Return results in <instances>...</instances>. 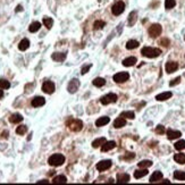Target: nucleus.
<instances>
[{
  "label": "nucleus",
  "instance_id": "48",
  "mask_svg": "<svg viewBox=\"0 0 185 185\" xmlns=\"http://www.w3.org/2000/svg\"><path fill=\"white\" fill-rule=\"evenodd\" d=\"M163 183H165V184H169V183H170V182H169V181H168V180H165V181H164V182H163Z\"/></svg>",
  "mask_w": 185,
  "mask_h": 185
},
{
  "label": "nucleus",
  "instance_id": "35",
  "mask_svg": "<svg viewBox=\"0 0 185 185\" xmlns=\"http://www.w3.org/2000/svg\"><path fill=\"white\" fill-rule=\"evenodd\" d=\"M43 24H44V26H46L47 29H51V27H52V24H54V20L51 18H49V17H44V18H43Z\"/></svg>",
  "mask_w": 185,
  "mask_h": 185
},
{
  "label": "nucleus",
  "instance_id": "40",
  "mask_svg": "<svg viewBox=\"0 0 185 185\" xmlns=\"http://www.w3.org/2000/svg\"><path fill=\"white\" fill-rule=\"evenodd\" d=\"M135 20H136V13L135 12H133V13H131L130 15V20H129V24H130L131 26L135 23Z\"/></svg>",
  "mask_w": 185,
  "mask_h": 185
},
{
  "label": "nucleus",
  "instance_id": "3",
  "mask_svg": "<svg viewBox=\"0 0 185 185\" xmlns=\"http://www.w3.org/2000/svg\"><path fill=\"white\" fill-rule=\"evenodd\" d=\"M66 125L68 126V129L73 132H80V131L83 129V123L78 119H74V118H69L67 122H66Z\"/></svg>",
  "mask_w": 185,
  "mask_h": 185
},
{
  "label": "nucleus",
  "instance_id": "4",
  "mask_svg": "<svg viewBox=\"0 0 185 185\" xmlns=\"http://www.w3.org/2000/svg\"><path fill=\"white\" fill-rule=\"evenodd\" d=\"M148 32H149V35L151 37H157L161 34L163 27H161L160 24H152V25L149 27Z\"/></svg>",
  "mask_w": 185,
  "mask_h": 185
},
{
  "label": "nucleus",
  "instance_id": "33",
  "mask_svg": "<svg viewBox=\"0 0 185 185\" xmlns=\"http://www.w3.org/2000/svg\"><path fill=\"white\" fill-rule=\"evenodd\" d=\"M152 166V161L151 160H142L139 163V167L140 168H149Z\"/></svg>",
  "mask_w": 185,
  "mask_h": 185
},
{
  "label": "nucleus",
  "instance_id": "1",
  "mask_svg": "<svg viewBox=\"0 0 185 185\" xmlns=\"http://www.w3.org/2000/svg\"><path fill=\"white\" fill-rule=\"evenodd\" d=\"M65 163V157L60 153H55L52 154L49 159H48V164L50 166H54V167H58V166H61L63 164Z\"/></svg>",
  "mask_w": 185,
  "mask_h": 185
},
{
  "label": "nucleus",
  "instance_id": "2",
  "mask_svg": "<svg viewBox=\"0 0 185 185\" xmlns=\"http://www.w3.org/2000/svg\"><path fill=\"white\" fill-rule=\"evenodd\" d=\"M141 54L147 57V58H156L158 56H160L161 54V50L160 49H157V48H151V47H144L141 51Z\"/></svg>",
  "mask_w": 185,
  "mask_h": 185
},
{
  "label": "nucleus",
  "instance_id": "26",
  "mask_svg": "<svg viewBox=\"0 0 185 185\" xmlns=\"http://www.w3.org/2000/svg\"><path fill=\"white\" fill-rule=\"evenodd\" d=\"M105 84H106V80L102 78V77H97V78L93 80V85L97 86V88H101Z\"/></svg>",
  "mask_w": 185,
  "mask_h": 185
},
{
  "label": "nucleus",
  "instance_id": "44",
  "mask_svg": "<svg viewBox=\"0 0 185 185\" xmlns=\"http://www.w3.org/2000/svg\"><path fill=\"white\" fill-rule=\"evenodd\" d=\"M160 44L164 46V47H168V46H169V40H168V39H163V40H160Z\"/></svg>",
  "mask_w": 185,
  "mask_h": 185
},
{
  "label": "nucleus",
  "instance_id": "8",
  "mask_svg": "<svg viewBox=\"0 0 185 185\" xmlns=\"http://www.w3.org/2000/svg\"><path fill=\"white\" fill-rule=\"evenodd\" d=\"M55 84L51 82V81H46L42 85V91L47 94H51V93L55 92Z\"/></svg>",
  "mask_w": 185,
  "mask_h": 185
},
{
  "label": "nucleus",
  "instance_id": "16",
  "mask_svg": "<svg viewBox=\"0 0 185 185\" xmlns=\"http://www.w3.org/2000/svg\"><path fill=\"white\" fill-rule=\"evenodd\" d=\"M131 180L129 174H118L117 175V183L122 184V183H129Z\"/></svg>",
  "mask_w": 185,
  "mask_h": 185
},
{
  "label": "nucleus",
  "instance_id": "34",
  "mask_svg": "<svg viewBox=\"0 0 185 185\" xmlns=\"http://www.w3.org/2000/svg\"><path fill=\"white\" fill-rule=\"evenodd\" d=\"M120 116H122V117H124V118L134 119V117H135V114H134L133 111H124V112H122V114H120Z\"/></svg>",
  "mask_w": 185,
  "mask_h": 185
},
{
  "label": "nucleus",
  "instance_id": "11",
  "mask_svg": "<svg viewBox=\"0 0 185 185\" xmlns=\"http://www.w3.org/2000/svg\"><path fill=\"white\" fill-rule=\"evenodd\" d=\"M165 68H166V72L168 74H170V73H174V72H176L177 71V68H178V64L176 63V61H168L166 64V66H165Z\"/></svg>",
  "mask_w": 185,
  "mask_h": 185
},
{
  "label": "nucleus",
  "instance_id": "41",
  "mask_svg": "<svg viewBox=\"0 0 185 185\" xmlns=\"http://www.w3.org/2000/svg\"><path fill=\"white\" fill-rule=\"evenodd\" d=\"M156 133H158V134H164V133H165V127H164L163 125H158V126L156 127Z\"/></svg>",
  "mask_w": 185,
  "mask_h": 185
},
{
  "label": "nucleus",
  "instance_id": "46",
  "mask_svg": "<svg viewBox=\"0 0 185 185\" xmlns=\"http://www.w3.org/2000/svg\"><path fill=\"white\" fill-rule=\"evenodd\" d=\"M37 184H49V181H47V180H42V181H39V182H37Z\"/></svg>",
  "mask_w": 185,
  "mask_h": 185
},
{
  "label": "nucleus",
  "instance_id": "14",
  "mask_svg": "<svg viewBox=\"0 0 185 185\" xmlns=\"http://www.w3.org/2000/svg\"><path fill=\"white\" fill-rule=\"evenodd\" d=\"M32 106L33 107H35V108H37V107H41V106H43L44 103H46V100H44V98L43 97H35L33 100H32Z\"/></svg>",
  "mask_w": 185,
  "mask_h": 185
},
{
  "label": "nucleus",
  "instance_id": "30",
  "mask_svg": "<svg viewBox=\"0 0 185 185\" xmlns=\"http://www.w3.org/2000/svg\"><path fill=\"white\" fill-rule=\"evenodd\" d=\"M137 47H139V42H137L136 40H130V41H127V43H126V48H127L129 50L135 49V48H137Z\"/></svg>",
  "mask_w": 185,
  "mask_h": 185
},
{
  "label": "nucleus",
  "instance_id": "6",
  "mask_svg": "<svg viewBox=\"0 0 185 185\" xmlns=\"http://www.w3.org/2000/svg\"><path fill=\"white\" fill-rule=\"evenodd\" d=\"M117 101V95L115 93H108L106 95H103L101 99H100V102L102 105H109V103H114Z\"/></svg>",
  "mask_w": 185,
  "mask_h": 185
},
{
  "label": "nucleus",
  "instance_id": "21",
  "mask_svg": "<svg viewBox=\"0 0 185 185\" xmlns=\"http://www.w3.org/2000/svg\"><path fill=\"white\" fill-rule=\"evenodd\" d=\"M136 64V58L135 57H129L126 59L123 60V65L125 67H131V66H134Z\"/></svg>",
  "mask_w": 185,
  "mask_h": 185
},
{
  "label": "nucleus",
  "instance_id": "17",
  "mask_svg": "<svg viewBox=\"0 0 185 185\" xmlns=\"http://www.w3.org/2000/svg\"><path fill=\"white\" fill-rule=\"evenodd\" d=\"M109 122H110V118L107 117V116H103V117H100V118L97 119L95 126H99V127H100V126H105V125H107Z\"/></svg>",
  "mask_w": 185,
  "mask_h": 185
},
{
  "label": "nucleus",
  "instance_id": "12",
  "mask_svg": "<svg viewBox=\"0 0 185 185\" xmlns=\"http://www.w3.org/2000/svg\"><path fill=\"white\" fill-rule=\"evenodd\" d=\"M114 148H116V142L115 141H106L102 146H101V151L106 152V151H110Z\"/></svg>",
  "mask_w": 185,
  "mask_h": 185
},
{
  "label": "nucleus",
  "instance_id": "42",
  "mask_svg": "<svg viewBox=\"0 0 185 185\" xmlns=\"http://www.w3.org/2000/svg\"><path fill=\"white\" fill-rule=\"evenodd\" d=\"M180 82H181V77H176V78H174V80L169 83V85H170V86H175V85H177Z\"/></svg>",
  "mask_w": 185,
  "mask_h": 185
},
{
  "label": "nucleus",
  "instance_id": "31",
  "mask_svg": "<svg viewBox=\"0 0 185 185\" xmlns=\"http://www.w3.org/2000/svg\"><path fill=\"white\" fill-rule=\"evenodd\" d=\"M174 177L178 181H185V171H181V170H177L174 173Z\"/></svg>",
  "mask_w": 185,
  "mask_h": 185
},
{
  "label": "nucleus",
  "instance_id": "13",
  "mask_svg": "<svg viewBox=\"0 0 185 185\" xmlns=\"http://www.w3.org/2000/svg\"><path fill=\"white\" fill-rule=\"evenodd\" d=\"M126 125V119L124 118V117H118V118H116L115 119V122H114V127L115 129H122V127H124Z\"/></svg>",
  "mask_w": 185,
  "mask_h": 185
},
{
  "label": "nucleus",
  "instance_id": "39",
  "mask_svg": "<svg viewBox=\"0 0 185 185\" xmlns=\"http://www.w3.org/2000/svg\"><path fill=\"white\" fill-rule=\"evenodd\" d=\"M26 132H27V127H26V126H24V125L18 126V127L16 129V133H17L18 135H24Z\"/></svg>",
  "mask_w": 185,
  "mask_h": 185
},
{
  "label": "nucleus",
  "instance_id": "24",
  "mask_svg": "<svg viewBox=\"0 0 185 185\" xmlns=\"http://www.w3.org/2000/svg\"><path fill=\"white\" fill-rule=\"evenodd\" d=\"M22 120H23V117H22V115H19V114H13V115L9 117V122L13 123V124L20 123Z\"/></svg>",
  "mask_w": 185,
  "mask_h": 185
},
{
  "label": "nucleus",
  "instance_id": "36",
  "mask_svg": "<svg viewBox=\"0 0 185 185\" xmlns=\"http://www.w3.org/2000/svg\"><path fill=\"white\" fill-rule=\"evenodd\" d=\"M9 88H10V83L7 80H0V89L6 90V89H9Z\"/></svg>",
  "mask_w": 185,
  "mask_h": 185
},
{
  "label": "nucleus",
  "instance_id": "23",
  "mask_svg": "<svg viewBox=\"0 0 185 185\" xmlns=\"http://www.w3.org/2000/svg\"><path fill=\"white\" fill-rule=\"evenodd\" d=\"M29 47H30V41H29L27 39H23L18 44V49L20 50V51H25V50H27V49H29Z\"/></svg>",
  "mask_w": 185,
  "mask_h": 185
},
{
  "label": "nucleus",
  "instance_id": "9",
  "mask_svg": "<svg viewBox=\"0 0 185 185\" xmlns=\"http://www.w3.org/2000/svg\"><path fill=\"white\" fill-rule=\"evenodd\" d=\"M80 88V81L77 78H73L72 81H69L68 83V86H67V90L69 93H75Z\"/></svg>",
  "mask_w": 185,
  "mask_h": 185
},
{
  "label": "nucleus",
  "instance_id": "37",
  "mask_svg": "<svg viewBox=\"0 0 185 185\" xmlns=\"http://www.w3.org/2000/svg\"><path fill=\"white\" fill-rule=\"evenodd\" d=\"M175 5H176V1H175V0H165V7H166V9L174 8Z\"/></svg>",
  "mask_w": 185,
  "mask_h": 185
},
{
  "label": "nucleus",
  "instance_id": "5",
  "mask_svg": "<svg viewBox=\"0 0 185 185\" xmlns=\"http://www.w3.org/2000/svg\"><path fill=\"white\" fill-rule=\"evenodd\" d=\"M124 10H125V3H124L123 1H117V2L111 7V13H112L114 15H116V16L123 14Z\"/></svg>",
  "mask_w": 185,
  "mask_h": 185
},
{
  "label": "nucleus",
  "instance_id": "28",
  "mask_svg": "<svg viewBox=\"0 0 185 185\" xmlns=\"http://www.w3.org/2000/svg\"><path fill=\"white\" fill-rule=\"evenodd\" d=\"M40 27H41V23H39V22H34V23H32V24L30 25L29 31H30L31 33H35V32H37V31L40 30Z\"/></svg>",
  "mask_w": 185,
  "mask_h": 185
},
{
  "label": "nucleus",
  "instance_id": "25",
  "mask_svg": "<svg viewBox=\"0 0 185 185\" xmlns=\"http://www.w3.org/2000/svg\"><path fill=\"white\" fill-rule=\"evenodd\" d=\"M174 160L180 164V165H184L185 164V154L184 153H176L174 156Z\"/></svg>",
  "mask_w": 185,
  "mask_h": 185
},
{
  "label": "nucleus",
  "instance_id": "43",
  "mask_svg": "<svg viewBox=\"0 0 185 185\" xmlns=\"http://www.w3.org/2000/svg\"><path fill=\"white\" fill-rule=\"evenodd\" d=\"M134 157H135V154H134V153H132V152H127V153H126V156L124 157V159H125V160H130V159H133Z\"/></svg>",
  "mask_w": 185,
  "mask_h": 185
},
{
  "label": "nucleus",
  "instance_id": "49",
  "mask_svg": "<svg viewBox=\"0 0 185 185\" xmlns=\"http://www.w3.org/2000/svg\"><path fill=\"white\" fill-rule=\"evenodd\" d=\"M114 182H115V181H114V180H112V178H110V180H109V181H108V183H114Z\"/></svg>",
  "mask_w": 185,
  "mask_h": 185
},
{
  "label": "nucleus",
  "instance_id": "18",
  "mask_svg": "<svg viewBox=\"0 0 185 185\" xmlns=\"http://www.w3.org/2000/svg\"><path fill=\"white\" fill-rule=\"evenodd\" d=\"M161 178H163V173L159 171V170H157V171H154V173L151 175V177H150V183H156V182L160 181Z\"/></svg>",
  "mask_w": 185,
  "mask_h": 185
},
{
  "label": "nucleus",
  "instance_id": "29",
  "mask_svg": "<svg viewBox=\"0 0 185 185\" xmlns=\"http://www.w3.org/2000/svg\"><path fill=\"white\" fill-rule=\"evenodd\" d=\"M105 142H106V139H105V137H99V139L94 140L92 142V147L93 148H99V147H101Z\"/></svg>",
  "mask_w": 185,
  "mask_h": 185
},
{
  "label": "nucleus",
  "instance_id": "15",
  "mask_svg": "<svg viewBox=\"0 0 185 185\" xmlns=\"http://www.w3.org/2000/svg\"><path fill=\"white\" fill-rule=\"evenodd\" d=\"M182 135V133L180 131H173V130H168L167 131V137L169 140H175V139H178L180 136Z\"/></svg>",
  "mask_w": 185,
  "mask_h": 185
},
{
  "label": "nucleus",
  "instance_id": "51",
  "mask_svg": "<svg viewBox=\"0 0 185 185\" xmlns=\"http://www.w3.org/2000/svg\"><path fill=\"white\" fill-rule=\"evenodd\" d=\"M184 40H185V37H184Z\"/></svg>",
  "mask_w": 185,
  "mask_h": 185
},
{
  "label": "nucleus",
  "instance_id": "10",
  "mask_svg": "<svg viewBox=\"0 0 185 185\" xmlns=\"http://www.w3.org/2000/svg\"><path fill=\"white\" fill-rule=\"evenodd\" d=\"M111 167V160H101L97 164V169L99 171H105Z\"/></svg>",
  "mask_w": 185,
  "mask_h": 185
},
{
  "label": "nucleus",
  "instance_id": "47",
  "mask_svg": "<svg viewBox=\"0 0 185 185\" xmlns=\"http://www.w3.org/2000/svg\"><path fill=\"white\" fill-rule=\"evenodd\" d=\"M2 97H3V91H2V90H0V99H1Z\"/></svg>",
  "mask_w": 185,
  "mask_h": 185
},
{
  "label": "nucleus",
  "instance_id": "45",
  "mask_svg": "<svg viewBox=\"0 0 185 185\" xmlns=\"http://www.w3.org/2000/svg\"><path fill=\"white\" fill-rule=\"evenodd\" d=\"M90 68H91V65H88V66H84V67L82 68V72H81V73H82V74H83V75H84V74H86V73L89 72V69H90Z\"/></svg>",
  "mask_w": 185,
  "mask_h": 185
},
{
  "label": "nucleus",
  "instance_id": "22",
  "mask_svg": "<svg viewBox=\"0 0 185 185\" xmlns=\"http://www.w3.org/2000/svg\"><path fill=\"white\" fill-rule=\"evenodd\" d=\"M146 175H148V170H147V168H142V169H139V170H135L134 171V177L135 178H142V177H144Z\"/></svg>",
  "mask_w": 185,
  "mask_h": 185
},
{
  "label": "nucleus",
  "instance_id": "50",
  "mask_svg": "<svg viewBox=\"0 0 185 185\" xmlns=\"http://www.w3.org/2000/svg\"><path fill=\"white\" fill-rule=\"evenodd\" d=\"M16 10H17V12H19V10H22V7H20V6H18V7H17V9H16Z\"/></svg>",
  "mask_w": 185,
  "mask_h": 185
},
{
  "label": "nucleus",
  "instance_id": "27",
  "mask_svg": "<svg viewBox=\"0 0 185 185\" xmlns=\"http://www.w3.org/2000/svg\"><path fill=\"white\" fill-rule=\"evenodd\" d=\"M52 183L54 184H65V183H67V178L65 176H63V175L56 176L55 178L52 180Z\"/></svg>",
  "mask_w": 185,
  "mask_h": 185
},
{
  "label": "nucleus",
  "instance_id": "19",
  "mask_svg": "<svg viewBox=\"0 0 185 185\" xmlns=\"http://www.w3.org/2000/svg\"><path fill=\"white\" fill-rule=\"evenodd\" d=\"M171 95H173V93L167 91V92H163L160 93V94H158V95L156 97V99H157L158 101H165V100H168L169 98H171Z\"/></svg>",
  "mask_w": 185,
  "mask_h": 185
},
{
  "label": "nucleus",
  "instance_id": "32",
  "mask_svg": "<svg viewBox=\"0 0 185 185\" xmlns=\"http://www.w3.org/2000/svg\"><path fill=\"white\" fill-rule=\"evenodd\" d=\"M103 26H106V23L103 20H97L93 24V29L94 30H101V29H103Z\"/></svg>",
  "mask_w": 185,
  "mask_h": 185
},
{
  "label": "nucleus",
  "instance_id": "20",
  "mask_svg": "<svg viewBox=\"0 0 185 185\" xmlns=\"http://www.w3.org/2000/svg\"><path fill=\"white\" fill-rule=\"evenodd\" d=\"M66 56H67L66 52H55V54H52L51 58L56 61H64L66 59Z\"/></svg>",
  "mask_w": 185,
  "mask_h": 185
},
{
  "label": "nucleus",
  "instance_id": "7",
  "mask_svg": "<svg viewBox=\"0 0 185 185\" xmlns=\"http://www.w3.org/2000/svg\"><path fill=\"white\" fill-rule=\"evenodd\" d=\"M112 78H114V81L116 83H124V82H126L130 78V74L126 73V72H119V73L114 75Z\"/></svg>",
  "mask_w": 185,
  "mask_h": 185
},
{
  "label": "nucleus",
  "instance_id": "38",
  "mask_svg": "<svg viewBox=\"0 0 185 185\" xmlns=\"http://www.w3.org/2000/svg\"><path fill=\"white\" fill-rule=\"evenodd\" d=\"M174 147H175V149H176V150H184V149H185V141H184V140H181V141L176 142Z\"/></svg>",
  "mask_w": 185,
  "mask_h": 185
}]
</instances>
